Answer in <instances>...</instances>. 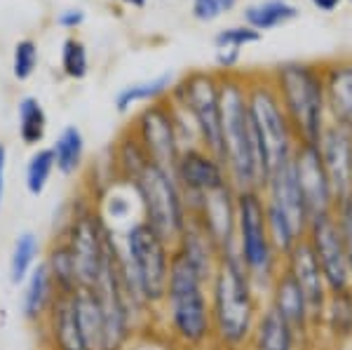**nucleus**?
Wrapping results in <instances>:
<instances>
[{
    "mask_svg": "<svg viewBox=\"0 0 352 350\" xmlns=\"http://www.w3.org/2000/svg\"><path fill=\"white\" fill-rule=\"evenodd\" d=\"M350 3H352V0H350Z\"/></svg>",
    "mask_w": 352,
    "mask_h": 350,
    "instance_id": "a18cd8bd",
    "label": "nucleus"
},
{
    "mask_svg": "<svg viewBox=\"0 0 352 350\" xmlns=\"http://www.w3.org/2000/svg\"><path fill=\"white\" fill-rule=\"evenodd\" d=\"M221 3V10H223V12H228V10H232L237 5V0H219Z\"/></svg>",
    "mask_w": 352,
    "mask_h": 350,
    "instance_id": "37998d69",
    "label": "nucleus"
},
{
    "mask_svg": "<svg viewBox=\"0 0 352 350\" xmlns=\"http://www.w3.org/2000/svg\"><path fill=\"white\" fill-rule=\"evenodd\" d=\"M56 235L66 242L68 252H71L78 280H80V289L94 287L113 240H116V233L106 226L96 202L82 200V197L73 202L71 214L64 219V226Z\"/></svg>",
    "mask_w": 352,
    "mask_h": 350,
    "instance_id": "1a4fd4ad",
    "label": "nucleus"
},
{
    "mask_svg": "<svg viewBox=\"0 0 352 350\" xmlns=\"http://www.w3.org/2000/svg\"><path fill=\"white\" fill-rule=\"evenodd\" d=\"M303 341L294 331V327L282 318L277 310L263 306L254 329L249 350H300Z\"/></svg>",
    "mask_w": 352,
    "mask_h": 350,
    "instance_id": "5701e85b",
    "label": "nucleus"
},
{
    "mask_svg": "<svg viewBox=\"0 0 352 350\" xmlns=\"http://www.w3.org/2000/svg\"><path fill=\"white\" fill-rule=\"evenodd\" d=\"M54 174V155L50 149H38L36 153L28 157L26 172H24V186L28 195L41 197L47 190L50 182Z\"/></svg>",
    "mask_w": 352,
    "mask_h": 350,
    "instance_id": "473e14b6",
    "label": "nucleus"
},
{
    "mask_svg": "<svg viewBox=\"0 0 352 350\" xmlns=\"http://www.w3.org/2000/svg\"><path fill=\"white\" fill-rule=\"evenodd\" d=\"M244 83H247L249 120H252L254 141H256L258 151L261 179L265 184V179L275 169H280L285 162L292 160L298 139L294 134V127L289 122L285 109H282L280 97L272 87L268 73H247Z\"/></svg>",
    "mask_w": 352,
    "mask_h": 350,
    "instance_id": "423d86ee",
    "label": "nucleus"
},
{
    "mask_svg": "<svg viewBox=\"0 0 352 350\" xmlns=\"http://www.w3.org/2000/svg\"><path fill=\"white\" fill-rule=\"evenodd\" d=\"M118 250L129 289L146 308L157 313L167 292L174 247L148 223L134 221L118 233Z\"/></svg>",
    "mask_w": 352,
    "mask_h": 350,
    "instance_id": "39448f33",
    "label": "nucleus"
},
{
    "mask_svg": "<svg viewBox=\"0 0 352 350\" xmlns=\"http://www.w3.org/2000/svg\"><path fill=\"white\" fill-rule=\"evenodd\" d=\"M244 24L256 28L258 33L272 31L277 26H285L298 17V8L289 0H263V3L244 8Z\"/></svg>",
    "mask_w": 352,
    "mask_h": 350,
    "instance_id": "cd10ccee",
    "label": "nucleus"
},
{
    "mask_svg": "<svg viewBox=\"0 0 352 350\" xmlns=\"http://www.w3.org/2000/svg\"><path fill=\"white\" fill-rule=\"evenodd\" d=\"M82 19H85V12H82V10H66V12L59 17V24H61V26L73 28V26L82 24Z\"/></svg>",
    "mask_w": 352,
    "mask_h": 350,
    "instance_id": "a19ab883",
    "label": "nucleus"
},
{
    "mask_svg": "<svg viewBox=\"0 0 352 350\" xmlns=\"http://www.w3.org/2000/svg\"><path fill=\"white\" fill-rule=\"evenodd\" d=\"M151 162L153 160L144 151V146L139 144V139H136L132 134V129H129V132L118 141L116 155H113V167H116V177H118L116 182L132 184Z\"/></svg>",
    "mask_w": 352,
    "mask_h": 350,
    "instance_id": "7c9ffc66",
    "label": "nucleus"
},
{
    "mask_svg": "<svg viewBox=\"0 0 352 350\" xmlns=\"http://www.w3.org/2000/svg\"><path fill=\"white\" fill-rule=\"evenodd\" d=\"M221 162L235 190H261L258 151L247 106V83L240 73L221 76Z\"/></svg>",
    "mask_w": 352,
    "mask_h": 350,
    "instance_id": "7ed1b4c3",
    "label": "nucleus"
},
{
    "mask_svg": "<svg viewBox=\"0 0 352 350\" xmlns=\"http://www.w3.org/2000/svg\"><path fill=\"white\" fill-rule=\"evenodd\" d=\"M169 101L190 118L200 146L221 157V78L192 71L169 92Z\"/></svg>",
    "mask_w": 352,
    "mask_h": 350,
    "instance_id": "9b49d317",
    "label": "nucleus"
},
{
    "mask_svg": "<svg viewBox=\"0 0 352 350\" xmlns=\"http://www.w3.org/2000/svg\"><path fill=\"white\" fill-rule=\"evenodd\" d=\"M155 327L176 350H214L209 282L176 252Z\"/></svg>",
    "mask_w": 352,
    "mask_h": 350,
    "instance_id": "f03ea898",
    "label": "nucleus"
},
{
    "mask_svg": "<svg viewBox=\"0 0 352 350\" xmlns=\"http://www.w3.org/2000/svg\"><path fill=\"white\" fill-rule=\"evenodd\" d=\"M333 217H336L338 228H340V238H343L345 256H348V268H350V280H352V195L340 197L336 202V210H333Z\"/></svg>",
    "mask_w": 352,
    "mask_h": 350,
    "instance_id": "e433bc0d",
    "label": "nucleus"
},
{
    "mask_svg": "<svg viewBox=\"0 0 352 350\" xmlns=\"http://www.w3.org/2000/svg\"><path fill=\"white\" fill-rule=\"evenodd\" d=\"M41 261H43V242L38 238V233L21 230L12 242V252H10V263H8L10 282L21 287Z\"/></svg>",
    "mask_w": 352,
    "mask_h": 350,
    "instance_id": "a878e982",
    "label": "nucleus"
},
{
    "mask_svg": "<svg viewBox=\"0 0 352 350\" xmlns=\"http://www.w3.org/2000/svg\"><path fill=\"white\" fill-rule=\"evenodd\" d=\"M122 3L132 5V8H144V5H146V0H122Z\"/></svg>",
    "mask_w": 352,
    "mask_h": 350,
    "instance_id": "c03bdc74",
    "label": "nucleus"
},
{
    "mask_svg": "<svg viewBox=\"0 0 352 350\" xmlns=\"http://www.w3.org/2000/svg\"><path fill=\"white\" fill-rule=\"evenodd\" d=\"M282 268H285L300 287L305 301H308L312 320H315L317 331H320L322 318H324V308H327V301L331 292H329L327 280H324V275H322L320 266H317L315 256H312L308 242L300 240L298 245H294L292 250L282 256Z\"/></svg>",
    "mask_w": 352,
    "mask_h": 350,
    "instance_id": "dca6fc26",
    "label": "nucleus"
},
{
    "mask_svg": "<svg viewBox=\"0 0 352 350\" xmlns=\"http://www.w3.org/2000/svg\"><path fill=\"white\" fill-rule=\"evenodd\" d=\"M36 64H38L36 43H31V41L16 43L14 56H12V73L16 80H28V78L33 76V71H36Z\"/></svg>",
    "mask_w": 352,
    "mask_h": 350,
    "instance_id": "c9c22d12",
    "label": "nucleus"
},
{
    "mask_svg": "<svg viewBox=\"0 0 352 350\" xmlns=\"http://www.w3.org/2000/svg\"><path fill=\"white\" fill-rule=\"evenodd\" d=\"M174 87V76L172 73H162L151 80H141L134 85H127L120 92L116 94V109L118 113H127L139 104H153V101H160L172 92Z\"/></svg>",
    "mask_w": 352,
    "mask_h": 350,
    "instance_id": "bb28decb",
    "label": "nucleus"
},
{
    "mask_svg": "<svg viewBox=\"0 0 352 350\" xmlns=\"http://www.w3.org/2000/svg\"><path fill=\"white\" fill-rule=\"evenodd\" d=\"M280 104L294 127L298 144L317 146L329 125L327 92L322 64L315 61H285L268 71Z\"/></svg>",
    "mask_w": 352,
    "mask_h": 350,
    "instance_id": "20e7f679",
    "label": "nucleus"
},
{
    "mask_svg": "<svg viewBox=\"0 0 352 350\" xmlns=\"http://www.w3.org/2000/svg\"><path fill=\"white\" fill-rule=\"evenodd\" d=\"M303 240L308 242L312 256H315L317 266H320L322 275H324L329 292L333 294V292L350 289L352 280H350L348 256H345L343 238H340V228L333 212L312 217Z\"/></svg>",
    "mask_w": 352,
    "mask_h": 350,
    "instance_id": "ddd939ff",
    "label": "nucleus"
},
{
    "mask_svg": "<svg viewBox=\"0 0 352 350\" xmlns=\"http://www.w3.org/2000/svg\"><path fill=\"white\" fill-rule=\"evenodd\" d=\"M43 263H45V268H47L59 296H71L80 289L76 263H73V256H71V252H68L66 242L61 240L59 235H54V240L50 242L47 252H45V256H43Z\"/></svg>",
    "mask_w": 352,
    "mask_h": 350,
    "instance_id": "393cba45",
    "label": "nucleus"
},
{
    "mask_svg": "<svg viewBox=\"0 0 352 350\" xmlns=\"http://www.w3.org/2000/svg\"><path fill=\"white\" fill-rule=\"evenodd\" d=\"M8 149L5 144H0V207H3V200H5V186H8Z\"/></svg>",
    "mask_w": 352,
    "mask_h": 350,
    "instance_id": "ea45409f",
    "label": "nucleus"
},
{
    "mask_svg": "<svg viewBox=\"0 0 352 350\" xmlns=\"http://www.w3.org/2000/svg\"><path fill=\"white\" fill-rule=\"evenodd\" d=\"M61 66H64V73L73 80H82L89 71V61H87V50L80 41H73L68 38L64 43V50H61Z\"/></svg>",
    "mask_w": 352,
    "mask_h": 350,
    "instance_id": "72a5a7b5",
    "label": "nucleus"
},
{
    "mask_svg": "<svg viewBox=\"0 0 352 350\" xmlns=\"http://www.w3.org/2000/svg\"><path fill=\"white\" fill-rule=\"evenodd\" d=\"M172 172H174L176 184L184 190L186 202L204 197L230 184L221 157L209 153L202 146H186V149L181 151Z\"/></svg>",
    "mask_w": 352,
    "mask_h": 350,
    "instance_id": "4468645a",
    "label": "nucleus"
},
{
    "mask_svg": "<svg viewBox=\"0 0 352 350\" xmlns=\"http://www.w3.org/2000/svg\"><path fill=\"white\" fill-rule=\"evenodd\" d=\"M317 153L322 157L329 179H331L336 202L352 195V132L329 122L317 141Z\"/></svg>",
    "mask_w": 352,
    "mask_h": 350,
    "instance_id": "a211bd4d",
    "label": "nucleus"
},
{
    "mask_svg": "<svg viewBox=\"0 0 352 350\" xmlns=\"http://www.w3.org/2000/svg\"><path fill=\"white\" fill-rule=\"evenodd\" d=\"M292 165L310 219L320 217V214H331L336 210V193H333L331 179L322 165V157L317 153V146L298 144L292 155Z\"/></svg>",
    "mask_w": 352,
    "mask_h": 350,
    "instance_id": "2eb2a0df",
    "label": "nucleus"
},
{
    "mask_svg": "<svg viewBox=\"0 0 352 350\" xmlns=\"http://www.w3.org/2000/svg\"><path fill=\"white\" fill-rule=\"evenodd\" d=\"M54 169L64 177H73L82 167L85 160V137L76 125H68L59 132V137L52 144Z\"/></svg>",
    "mask_w": 352,
    "mask_h": 350,
    "instance_id": "c756f323",
    "label": "nucleus"
},
{
    "mask_svg": "<svg viewBox=\"0 0 352 350\" xmlns=\"http://www.w3.org/2000/svg\"><path fill=\"white\" fill-rule=\"evenodd\" d=\"M73 298V310H76L78 329H80L85 350H101V338H104V315H101L99 298H96L92 287L78 289Z\"/></svg>",
    "mask_w": 352,
    "mask_h": 350,
    "instance_id": "b1692460",
    "label": "nucleus"
},
{
    "mask_svg": "<svg viewBox=\"0 0 352 350\" xmlns=\"http://www.w3.org/2000/svg\"><path fill=\"white\" fill-rule=\"evenodd\" d=\"M265 205V221H268L270 238L275 242L277 252L285 256L294 245L305 238L310 223V212L300 195L296 174H294L292 160L265 179L261 186Z\"/></svg>",
    "mask_w": 352,
    "mask_h": 350,
    "instance_id": "9d476101",
    "label": "nucleus"
},
{
    "mask_svg": "<svg viewBox=\"0 0 352 350\" xmlns=\"http://www.w3.org/2000/svg\"><path fill=\"white\" fill-rule=\"evenodd\" d=\"M132 134L139 139V144L144 146V151L155 165L172 172L184 151V139H181L172 101L160 99L144 106L134 118Z\"/></svg>",
    "mask_w": 352,
    "mask_h": 350,
    "instance_id": "f8f14e48",
    "label": "nucleus"
},
{
    "mask_svg": "<svg viewBox=\"0 0 352 350\" xmlns=\"http://www.w3.org/2000/svg\"><path fill=\"white\" fill-rule=\"evenodd\" d=\"M240 52L242 50H235V47L217 50V66L223 73H230L237 66V61H240Z\"/></svg>",
    "mask_w": 352,
    "mask_h": 350,
    "instance_id": "58836bf2",
    "label": "nucleus"
},
{
    "mask_svg": "<svg viewBox=\"0 0 352 350\" xmlns=\"http://www.w3.org/2000/svg\"><path fill=\"white\" fill-rule=\"evenodd\" d=\"M129 186L139 200L141 221L174 247L190 221L184 190L176 184L174 172L151 162Z\"/></svg>",
    "mask_w": 352,
    "mask_h": 350,
    "instance_id": "6e6552de",
    "label": "nucleus"
},
{
    "mask_svg": "<svg viewBox=\"0 0 352 350\" xmlns=\"http://www.w3.org/2000/svg\"><path fill=\"white\" fill-rule=\"evenodd\" d=\"M56 289L54 282L50 278L47 268L41 261L36 266L31 275L26 278V282L21 285V294H19V313L28 325L41 327L47 318L50 308L56 301Z\"/></svg>",
    "mask_w": 352,
    "mask_h": 350,
    "instance_id": "4be33fe9",
    "label": "nucleus"
},
{
    "mask_svg": "<svg viewBox=\"0 0 352 350\" xmlns=\"http://www.w3.org/2000/svg\"><path fill=\"white\" fill-rule=\"evenodd\" d=\"M263 33H258L256 28L242 24V26H230V28H223V31L217 33L214 38V45L217 50H223V47H235V50H242L252 43H258Z\"/></svg>",
    "mask_w": 352,
    "mask_h": 350,
    "instance_id": "f704fd0d",
    "label": "nucleus"
},
{
    "mask_svg": "<svg viewBox=\"0 0 352 350\" xmlns=\"http://www.w3.org/2000/svg\"><path fill=\"white\" fill-rule=\"evenodd\" d=\"M16 122H19V139L26 146H41L47 134V116L43 104L36 97H24L16 106Z\"/></svg>",
    "mask_w": 352,
    "mask_h": 350,
    "instance_id": "2f4dec72",
    "label": "nucleus"
},
{
    "mask_svg": "<svg viewBox=\"0 0 352 350\" xmlns=\"http://www.w3.org/2000/svg\"><path fill=\"white\" fill-rule=\"evenodd\" d=\"M235 252L254 285L265 294L270 282L282 270V254L270 238L261 190H237Z\"/></svg>",
    "mask_w": 352,
    "mask_h": 350,
    "instance_id": "0eeeda50",
    "label": "nucleus"
},
{
    "mask_svg": "<svg viewBox=\"0 0 352 350\" xmlns=\"http://www.w3.org/2000/svg\"><path fill=\"white\" fill-rule=\"evenodd\" d=\"M71 296H56L45 322L38 327V329H43L47 350H85Z\"/></svg>",
    "mask_w": 352,
    "mask_h": 350,
    "instance_id": "aec40b11",
    "label": "nucleus"
},
{
    "mask_svg": "<svg viewBox=\"0 0 352 350\" xmlns=\"http://www.w3.org/2000/svg\"><path fill=\"white\" fill-rule=\"evenodd\" d=\"M320 331H327L333 341H350L352 338V287L329 294Z\"/></svg>",
    "mask_w": 352,
    "mask_h": 350,
    "instance_id": "c85d7f7f",
    "label": "nucleus"
},
{
    "mask_svg": "<svg viewBox=\"0 0 352 350\" xmlns=\"http://www.w3.org/2000/svg\"><path fill=\"white\" fill-rule=\"evenodd\" d=\"M329 122L352 132V59H331L322 64Z\"/></svg>",
    "mask_w": 352,
    "mask_h": 350,
    "instance_id": "6ab92c4d",
    "label": "nucleus"
},
{
    "mask_svg": "<svg viewBox=\"0 0 352 350\" xmlns=\"http://www.w3.org/2000/svg\"><path fill=\"white\" fill-rule=\"evenodd\" d=\"M312 5H315L317 10H320V12H333V10H338L340 8V3H343V0H310Z\"/></svg>",
    "mask_w": 352,
    "mask_h": 350,
    "instance_id": "79ce46f5",
    "label": "nucleus"
},
{
    "mask_svg": "<svg viewBox=\"0 0 352 350\" xmlns=\"http://www.w3.org/2000/svg\"><path fill=\"white\" fill-rule=\"evenodd\" d=\"M265 294L244 270L237 252L223 254L209 280L214 350H249Z\"/></svg>",
    "mask_w": 352,
    "mask_h": 350,
    "instance_id": "f257e3e1",
    "label": "nucleus"
},
{
    "mask_svg": "<svg viewBox=\"0 0 352 350\" xmlns=\"http://www.w3.org/2000/svg\"><path fill=\"white\" fill-rule=\"evenodd\" d=\"M265 306L277 310V313L294 327V331H296L298 338L303 341V346L317 334V327L308 308V301H305L296 280H294L285 268L275 275V280H272L270 287L265 289Z\"/></svg>",
    "mask_w": 352,
    "mask_h": 350,
    "instance_id": "f3484780",
    "label": "nucleus"
},
{
    "mask_svg": "<svg viewBox=\"0 0 352 350\" xmlns=\"http://www.w3.org/2000/svg\"><path fill=\"white\" fill-rule=\"evenodd\" d=\"M174 252L179 254V256H184L207 282L212 280L214 270H217L221 261V252H219L217 242L212 240V235H209L200 223L192 221V219L188 221V226H186L184 233H181V238L176 240Z\"/></svg>",
    "mask_w": 352,
    "mask_h": 350,
    "instance_id": "412c9836",
    "label": "nucleus"
},
{
    "mask_svg": "<svg viewBox=\"0 0 352 350\" xmlns=\"http://www.w3.org/2000/svg\"><path fill=\"white\" fill-rule=\"evenodd\" d=\"M221 3L219 0H192V17H195L197 21H214L221 17Z\"/></svg>",
    "mask_w": 352,
    "mask_h": 350,
    "instance_id": "4c0bfd02",
    "label": "nucleus"
}]
</instances>
